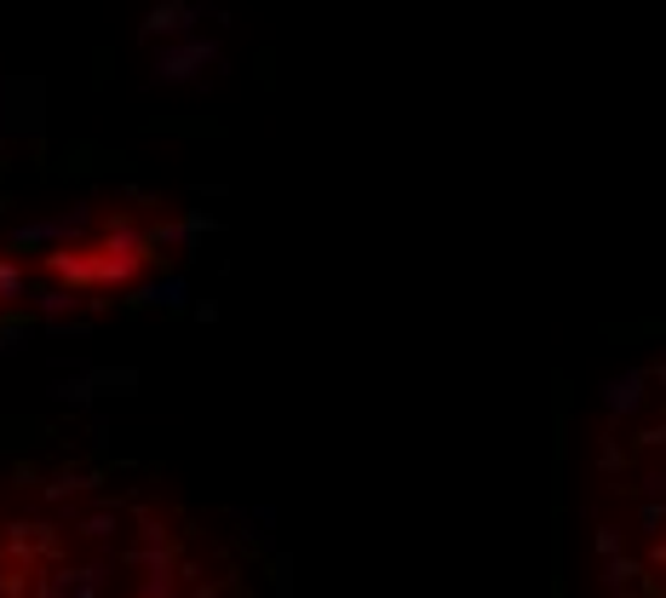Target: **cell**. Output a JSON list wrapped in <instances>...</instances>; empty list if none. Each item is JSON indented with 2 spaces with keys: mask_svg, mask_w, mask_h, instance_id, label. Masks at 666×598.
<instances>
[{
  "mask_svg": "<svg viewBox=\"0 0 666 598\" xmlns=\"http://www.w3.org/2000/svg\"><path fill=\"white\" fill-rule=\"evenodd\" d=\"M580 512L598 598H666V369L610 403Z\"/></svg>",
  "mask_w": 666,
  "mask_h": 598,
  "instance_id": "obj_1",
  "label": "cell"
},
{
  "mask_svg": "<svg viewBox=\"0 0 666 598\" xmlns=\"http://www.w3.org/2000/svg\"><path fill=\"white\" fill-rule=\"evenodd\" d=\"M155 253V236L138 225L133 213H110L98 236H70L40 253V271L58 288L75 294H121L144 276V259Z\"/></svg>",
  "mask_w": 666,
  "mask_h": 598,
  "instance_id": "obj_2",
  "label": "cell"
},
{
  "mask_svg": "<svg viewBox=\"0 0 666 598\" xmlns=\"http://www.w3.org/2000/svg\"><path fill=\"white\" fill-rule=\"evenodd\" d=\"M29 294V271L17 265V259H0V306H12V299Z\"/></svg>",
  "mask_w": 666,
  "mask_h": 598,
  "instance_id": "obj_3",
  "label": "cell"
}]
</instances>
